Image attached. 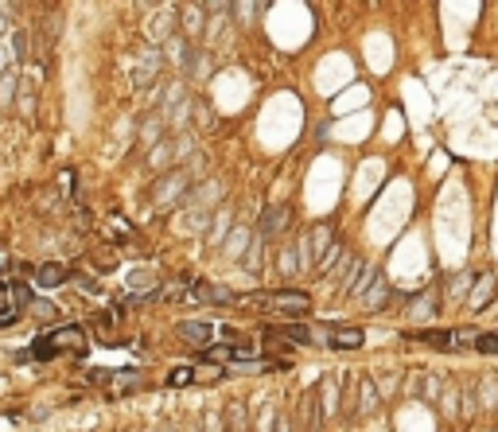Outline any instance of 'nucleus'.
I'll return each mask as SVG.
<instances>
[{"instance_id": "obj_11", "label": "nucleus", "mask_w": 498, "mask_h": 432, "mask_svg": "<svg viewBox=\"0 0 498 432\" xmlns=\"http://www.w3.org/2000/svg\"><path fill=\"white\" fill-rule=\"evenodd\" d=\"M285 343H292V347H315V335H312V327H300V323H280V327H272Z\"/></svg>"}, {"instance_id": "obj_5", "label": "nucleus", "mask_w": 498, "mask_h": 432, "mask_svg": "<svg viewBox=\"0 0 498 432\" xmlns=\"http://www.w3.org/2000/svg\"><path fill=\"white\" fill-rule=\"evenodd\" d=\"M359 300H362V308H366V312L386 308V300H389V280L381 277V273H374V277H370V285L359 293Z\"/></svg>"}, {"instance_id": "obj_23", "label": "nucleus", "mask_w": 498, "mask_h": 432, "mask_svg": "<svg viewBox=\"0 0 498 432\" xmlns=\"http://www.w3.org/2000/svg\"><path fill=\"white\" fill-rule=\"evenodd\" d=\"M8 296H12V293H8V285H4V280H0V315L16 312V308H12V300H8Z\"/></svg>"}, {"instance_id": "obj_8", "label": "nucleus", "mask_w": 498, "mask_h": 432, "mask_svg": "<svg viewBox=\"0 0 498 432\" xmlns=\"http://www.w3.org/2000/svg\"><path fill=\"white\" fill-rule=\"evenodd\" d=\"M494 293H498V277H494V273H487V277H479L475 285H471L467 304H471V308H487V304L494 300Z\"/></svg>"}, {"instance_id": "obj_20", "label": "nucleus", "mask_w": 498, "mask_h": 432, "mask_svg": "<svg viewBox=\"0 0 498 432\" xmlns=\"http://www.w3.org/2000/svg\"><path fill=\"white\" fill-rule=\"evenodd\" d=\"M168 381H171V386H184V381H195V370H191V367H179V370H171V374H168Z\"/></svg>"}, {"instance_id": "obj_19", "label": "nucleus", "mask_w": 498, "mask_h": 432, "mask_svg": "<svg viewBox=\"0 0 498 432\" xmlns=\"http://www.w3.org/2000/svg\"><path fill=\"white\" fill-rule=\"evenodd\" d=\"M475 351H483V354H498V331H491V335H479V339H475Z\"/></svg>"}, {"instance_id": "obj_16", "label": "nucleus", "mask_w": 498, "mask_h": 432, "mask_svg": "<svg viewBox=\"0 0 498 432\" xmlns=\"http://www.w3.org/2000/svg\"><path fill=\"white\" fill-rule=\"evenodd\" d=\"M420 389H425V394H420L425 401H436V397L444 394V381H440L436 374H425V378H420Z\"/></svg>"}, {"instance_id": "obj_21", "label": "nucleus", "mask_w": 498, "mask_h": 432, "mask_svg": "<svg viewBox=\"0 0 498 432\" xmlns=\"http://www.w3.org/2000/svg\"><path fill=\"white\" fill-rule=\"evenodd\" d=\"M230 238H234V242L226 246V253H242V246H245V238H249V234H245V230H234Z\"/></svg>"}, {"instance_id": "obj_2", "label": "nucleus", "mask_w": 498, "mask_h": 432, "mask_svg": "<svg viewBox=\"0 0 498 432\" xmlns=\"http://www.w3.org/2000/svg\"><path fill=\"white\" fill-rule=\"evenodd\" d=\"M245 304L253 308H269V312H280V315H304L312 308V296L300 293V288H277V293H257L249 296Z\"/></svg>"}, {"instance_id": "obj_22", "label": "nucleus", "mask_w": 498, "mask_h": 432, "mask_svg": "<svg viewBox=\"0 0 498 432\" xmlns=\"http://www.w3.org/2000/svg\"><path fill=\"white\" fill-rule=\"evenodd\" d=\"M444 413L455 417V386H444Z\"/></svg>"}, {"instance_id": "obj_17", "label": "nucleus", "mask_w": 498, "mask_h": 432, "mask_svg": "<svg viewBox=\"0 0 498 432\" xmlns=\"http://www.w3.org/2000/svg\"><path fill=\"white\" fill-rule=\"evenodd\" d=\"M8 293H12V308L20 312L23 304H28V296H31V288L23 285V280H16V285H8Z\"/></svg>"}, {"instance_id": "obj_3", "label": "nucleus", "mask_w": 498, "mask_h": 432, "mask_svg": "<svg viewBox=\"0 0 498 432\" xmlns=\"http://www.w3.org/2000/svg\"><path fill=\"white\" fill-rule=\"evenodd\" d=\"M319 425H323L319 389H304V397H300V413H296V432H315Z\"/></svg>"}, {"instance_id": "obj_10", "label": "nucleus", "mask_w": 498, "mask_h": 432, "mask_svg": "<svg viewBox=\"0 0 498 432\" xmlns=\"http://www.w3.org/2000/svg\"><path fill=\"white\" fill-rule=\"evenodd\" d=\"M327 343L335 347V351H359V347L366 343V335H362L359 327H339V331L327 335Z\"/></svg>"}, {"instance_id": "obj_15", "label": "nucleus", "mask_w": 498, "mask_h": 432, "mask_svg": "<svg viewBox=\"0 0 498 432\" xmlns=\"http://www.w3.org/2000/svg\"><path fill=\"white\" fill-rule=\"evenodd\" d=\"M471 285H475V280H471V273H460L455 280H447V300H460L463 293H471Z\"/></svg>"}, {"instance_id": "obj_18", "label": "nucleus", "mask_w": 498, "mask_h": 432, "mask_svg": "<svg viewBox=\"0 0 498 432\" xmlns=\"http://www.w3.org/2000/svg\"><path fill=\"white\" fill-rule=\"evenodd\" d=\"M417 300H420V304H413V308H409V315H413V320H420V315H433V312H436V304H433V293L417 296Z\"/></svg>"}, {"instance_id": "obj_1", "label": "nucleus", "mask_w": 498, "mask_h": 432, "mask_svg": "<svg viewBox=\"0 0 498 432\" xmlns=\"http://www.w3.org/2000/svg\"><path fill=\"white\" fill-rule=\"evenodd\" d=\"M86 347H90L86 331H82L78 323H66V327H55V331H47V335H39L36 343H31V351H23L20 359L51 362V359H59V354H86Z\"/></svg>"}, {"instance_id": "obj_13", "label": "nucleus", "mask_w": 498, "mask_h": 432, "mask_svg": "<svg viewBox=\"0 0 498 432\" xmlns=\"http://www.w3.org/2000/svg\"><path fill=\"white\" fill-rule=\"evenodd\" d=\"M413 339H420L428 347H440V351H452L455 347V331H413Z\"/></svg>"}, {"instance_id": "obj_7", "label": "nucleus", "mask_w": 498, "mask_h": 432, "mask_svg": "<svg viewBox=\"0 0 498 432\" xmlns=\"http://www.w3.org/2000/svg\"><path fill=\"white\" fill-rule=\"evenodd\" d=\"M288 218H292V211H288V206H269V211H265V218H261V230H257V238H261V242L277 238L280 230L288 226Z\"/></svg>"}, {"instance_id": "obj_14", "label": "nucleus", "mask_w": 498, "mask_h": 432, "mask_svg": "<svg viewBox=\"0 0 498 432\" xmlns=\"http://www.w3.org/2000/svg\"><path fill=\"white\" fill-rule=\"evenodd\" d=\"M374 405H378V389H374L370 378L359 381V413L366 417V413H374Z\"/></svg>"}, {"instance_id": "obj_24", "label": "nucleus", "mask_w": 498, "mask_h": 432, "mask_svg": "<svg viewBox=\"0 0 498 432\" xmlns=\"http://www.w3.org/2000/svg\"><path fill=\"white\" fill-rule=\"evenodd\" d=\"M206 425H211V432H222V417H214V413H211V417H206Z\"/></svg>"}, {"instance_id": "obj_6", "label": "nucleus", "mask_w": 498, "mask_h": 432, "mask_svg": "<svg viewBox=\"0 0 498 432\" xmlns=\"http://www.w3.org/2000/svg\"><path fill=\"white\" fill-rule=\"evenodd\" d=\"M176 331H179V339H187L191 347H203V351L211 347V339L218 335V331H214L211 323H203V320H184Z\"/></svg>"}, {"instance_id": "obj_9", "label": "nucleus", "mask_w": 498, "mask_h": 432, "mask_svg": "<svg viewBox=\"0 0 498 432\" xmlns=\"http://www.w3.org/2000/svg\"><path fill=\"white\" fill-rule=\"evenodd\" d=\"M70 280V269H66L63 261H47V265H39V273H36V285L39 288H59Z\"/></svg>"}, {"instance_id": "obj_12", "label": "nucleus", "mask_w": 498, "mask_h": 432, "mask_svg": "<svg viewBox=\"0 0 498 432\" xmlns=\"http://www.w3.org/2000/svg\"><path fill=\"white\" fill-rule=\"evenodd\" d=\"M249 354H253L249 347H206V351H203V359L218 367V362H226V359H249Z\"/></svg>"}, {"instance_id": "obj_25", "label": "nucleus", "mask_w": 498, "mask_h": 432, "mask_svg": "<svg viewBox=\"0 0 498 432\" xmlns=\"http://www.w3.org/2000/svg\"><path fill=\"white\" fill-rule=\"evenodd\" d=\"M491 117H494V121H498V105H494V113H491Z\"/></svg>"}, {"instance_id": "obj_4", "label": "nucleus", "mask_w": 498, "mask_h": 432, "mask_svg": "<svg viewBox=\"0 0 498 432\" xmlns=\"http://www.w3.org/2000/svg\"><path fill=\"white\" fill-rule=\"evenodd\" d=\"M191 288V300L198 304H234V293H230L226 285H211V280H195Z\"/></svg>"}]
</instances>
